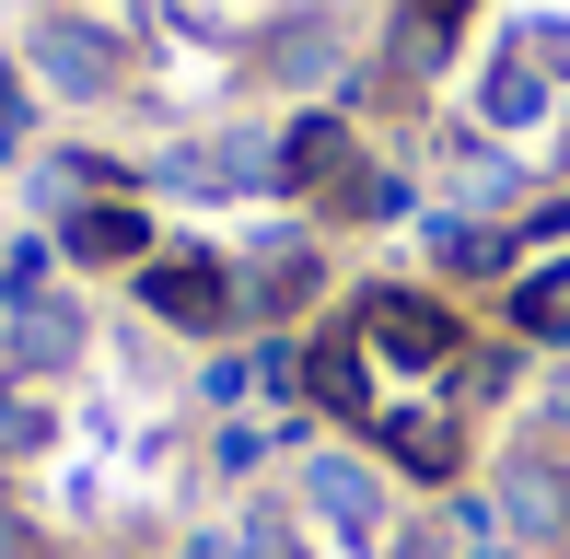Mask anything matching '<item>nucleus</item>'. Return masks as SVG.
I'll return each instance as SVG.
<instances>
[{"label":"nucleus","mask_w":570,"mask_h":559,"mask_svg":"<svg viewBox=\"0 0 570 559\" xmlns=\"http://www.w3.org/2000/svg\"><path fill=\"white\" fill-rule=\"evenodd\" d=\"M140 315L175 326V339H233L245 326V257H222V245H151Z\"/></svg>","instance_id":"1"},{"label":"nucleus","mask_w":570,"mask_h":559,"mask_svg":"<svg viewBox=\"0 0 570 559\" xmlns=\"http://www.w3.org/2000/svg\"><path fill=\"white\" fill-rule=\"evenodd\" d=\"M303 513L326 524V548H396V490L361 454H303Z\"/></svg>","instance_id":"2"},{"label":"nucleus","mask_w":570,"mask_h":559,"mask_svg":"<svg viewBox=\"0 0 570 559\" xmlns=\"http://www.w3.org/2000/svg\"><path fill=\"white\" fill-rule=\"evenodd\" d=\"M489 524H501V548H570V454L524 443L489 478Z\"/></svg>","instance_id":"3"},{"label":"nucleus","mask_w":570,"mask_h":559,"mask_svg":"<svg viewBox=\"0 0 570 559\" xmlns=\"http://www.w3.org/2000/svg\"><path fill=\"white\" fill-rule=\"evenodd\" d=\"M36 82L59 106H106V94H128V47L106 23H82V12H47L36 23Z\"/></svg>","instance_id":"4"},{"label":"nucleus","mask_w":570,"mask_h":559,"mask_svg":"<svg viewBox=\"0 0 570 559\" xmlns=\"http://www.w3.org/2000/svg\"><path fill=\"white\" fill-rule=\"evenodd\" d=\"M151 245H164V234H151V210H140V198H70V210H59V257L70 268H151Z\"/></svg>","instance_id":"5"},{"label":"nucleus","mask_w":570,"mask_h":559,"mask_svg":"<svg viewBox=\"0 0 570 559\" xmlns=\"http://www.w3.org/2000/svg\"><path fill=\"white\" fill-rule=\"evenodd\" d=\"M338 59H350V23L338 12H268V23H256V70H268L279 94L338 82Z\"/></svg>","instance_id":"6"},{"label":"nucleus","mask_w":570,"mask_h":559,"mask_svg":"<svg viewBox=\"0 0 570 559\" xmlns=\"http://www.w3.org/2000/svg\"><path fill=\"white\" fill-rule=\"evenodd\" d=\"M350 164H361V140H350V117H338V106H303L292 129L268 140V187H292V198H326Z\"/></svg>","instance_id":"7"},{"label":"nucleus","mask_w":570,"mask_h":559,"mask_svg":"<svg viewBox=\"0 0 570 559\" xmlns=\"http://www.w3.org/2000/svg\"><path fill=\"white\" fill-rule=\"evenodd\" d=\"M82 350H94L82 292H47V303H23V315H12V373H23V385H47V373H82Z\"/></svg>","instance_id":"8"},{"label":"nucleus","mask_w":570,"mask_h":559,"mask_svg":"<svg viewBox=\"0 0 570 559\" xmlns=\"http://www.w3.org/2000/svg\"><path fill=\"white\" fill-rule=\"evenodd\" d=\"M164 175L187 198H245V187H268V140H256V129H210V140L164 151Z\"/></svg>","instance_id":"9"},{"label":"nucleus","mask_w":570,"mask_h":559,"mask_svg":"<svg viewBox=\"0 0 570 559\" xmlns=\"http://www.w3.org/2000/svg\"><path fill=\"white\" fill-rule=\"evenodd\" d=\"M315 292H326V257H315V245H268V257H245V326L303 315Z\"/></svg>","instance_id":"10"},{"label":"nucleus","mask_w":570,"mask_h":559,"mask_svg":"<svg viewBox=\"0 0 570 559\" xmlns=\"http://www.w3.org/2000/svg\"><path fill=\"white\" fill-rule=\"evenodd\" d=\"M384 70H396V82H443V70H454V12L407 0V12L384 23Z\"/></svg>","instance_id":"11"},{"label":"nucleus","mask_w":570,"mask_h":559,"mask_svg":"<svg viewBox=\"0 0 570 559\" xmlns=\"http://www.w3.org/2000/svg\"><path fill=\"white\" fill-rule=\"evenodd\" d=\"M431 268H443V280H501L512 268V234L478 222V210H443V222H431Z\"/></svg>","instance_id":"12"},{"label":"nucleus","mask_w":570,"mask_h":559,"mask_svg":"<svg viewBox=\"0 0 570 559\" xmlns=\"http://www.w3.org/2000/svg\"><path fill=\"white\" fill-rule=\"evenodd\" d=\"M59 234H12V245H0V315H23V303H47V292H59Z\"/></svg>","instance_id":"13"},{"label":"nucleus","mask_w":570,"mask_h":559,"mask_svg":"<svg viewBox=\"0 0 570 559\" xmlns=\"http://www.w3.org/2000/svg\"><path fill=\"white\" fill-rule=\"evenodd\" d=\"M47 431H59V420H47V385H23V373H0V467H23V454L47 443Z\"/></svg>","instance_id":"14"},{"label":"nucleus","mask_w":570,"mask_h":559,"mask_svg":"<svg viewBox=\"0 0 570 559\" xmlns=\"http://www.w3.org/2000/svg\"><path fill=\"white\" fill-rule=\"evenodd\" d=\"M268 443H279L268 420H222V431H210V467H222V478H256V467H268Z\"/></svg>","instance_id":"15"},{"label":"nucleus","mask_w":570,"mask_h":559,"mask_svg":"<svg viewBox=\"0 0 570 559\" xmlns=\"http://www.w3.org/2000/svg\"><path fill=\"white\" fill-rule=\"evenodd\" d=\"M245 362H256V385H268L279 409L303 396V339H268V326H256V350H245Z\"/></svg>","instance_id":"16"},{"label":"nucleus","mask_w":570,"mask_h":559,"mask_svg":"<svg viewBox=\"0 0 570 559\" xmlns=\"http://www.w3.org/2000/svg\"><path fill=\"white\" fill-rule=\"evenodd\" d=\"M548 420H559V431H570V362H559V373H548Z\"/></svg>","instance_id":"17"},{"label":"nucleus","mask_w":570,"mask_h":559,"mask_svg":"<svg viewBox=\"0 0 570 559\" xmlns=\"http://www.w3.org/2000/svg\"><path fill=\"white\" fill-rule=\"evenodd\" d=\"M12 548H23V524H12V513H0V559H12Z\"/></svg>","instance_id":"18"},{"label":"nucleus","mask_w":570,"mask_h":559,"mask_svg":"<svg viewBox=\"0 0 570 559\" xmlns=\"http://www.w3.org/2000/svg\"><path fill=\"white\" fill-rule=\"evenodd\" d=\"M198 559H222V548H198Z\"/></svg>","instance_id":"19"}]
</instances>
